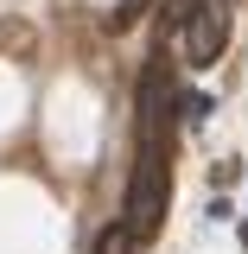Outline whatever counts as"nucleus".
Segmentation results:
<instances>
[{
	"instance_id": "obj_1",
	"label": "nucleus",
	"mask_w": 248,
	"mask_h": 254,
	"mask_svg": "<svg viewBox=\"0 0 248 254\" xmlns=\"http://www.w3.org/2000/svg\"><path fill=\"white\" fill-rule=\"evenodd\" d=\"M165 203H172V153H134L121 222L140 235V242H153L159 229H165Z\"/></svg>"
},
{
	"instance_id": "obj_6",
	"label": "nucleus",
	"mask_w": 248,
	"mask_h": 254,
	"mask_svg": "<svg viewBox=\"0 0 248 254\" xmlns=\"http://www.w3.org/2000/svg\"><path fill=\"white\" fill-rule=\"evenodd\" d=\"M147 6H153V0H121V6L108 13V26H115V32H127L134 19H140V13H147Z\"/></svg>"
},
{
	"instance_id": "obj_4",
	"label": "nucleus",
	"mask_w": 248,
	"mask_h": 254,
	"mask_svg": "<svg viewBox=\"0 0 248 254\" xmlns=\"http://www.w3.org/2000/svg\"><path fill=\"white\" fill-rule=\"evenodd\" d=\"M134 248H140V235H134L127 222H115V229L95 235V254H134Z\"/></svg>"
},
{
	"instance_id": "obj_5",
	"label": "nucleus",
	"mask_w": 248,
	"mask_h": 254,
	"mask_svg": "<svg viewBox=\"0 0 248 254\" xmlns=\"http://www.w3.org/2000/svg\"><path fill=\"white\" fill-rule=\"evenodd\" d=\"M197 6H204V0H165V6H159V19H165V26H172V32H185V26H191V13H197Z\"/></svg>"
},
{
	"instance_id": "obj_3",
	"label": "nucleus",
	"mask_w": 248,
	"mask_h": 254,
	"mask_svg": "<svg viewBox=\"0 0 248 254\" xmlns=\"http://www.w3.org/2000/svg\"><path fill=\"white\" fill-rule=\"evenodd\" d=\"M178 38H185V64H191V70H210V64L223 58V45H229V6L204 0V6L191 13V26L178 32Z\"/></svg>"
},
{
	"instance_id": "obj_2",
	"label": "nucleus",
	"mask_w": 248,
	"mask_h": 254,
	"mask_svg": "<svg viewBox=\"0 0 248 254\" xmlns=\"http://www.w3.org/2000/svg\"><path fill=\"white\" fill-rule=\"evenodd\" d=\"M134 153H172V70L153 58L140 70V102H134Z\"/></svg>"
}]
</instances>
